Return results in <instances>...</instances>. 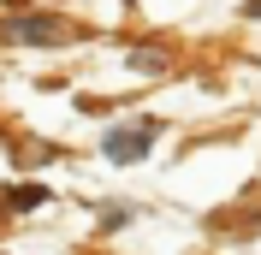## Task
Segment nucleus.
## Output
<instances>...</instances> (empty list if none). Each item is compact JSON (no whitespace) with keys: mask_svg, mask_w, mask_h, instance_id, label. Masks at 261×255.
I'll return each mask as SVG.
<instances>
[{"mask_svg":"<svg viewBox=\"0 0 261 255\" xmlns=\"http://www.w3.org/2000/svg\"><path fill=\"white\" fill-rule=\"evenodd\" d=\"M148 143H154V125H130V131H113L107 137V155L113 160H143Z\"/></svg>","mask_w":261,"mask_h":255,"instance_id":"1","label":"nucleus"},{"mask_svg":"<svg viewBox=\"0 0 261 255\" xmlns=\"http://www.w3.org/2000/svg\"><path fill=\"white\" fill-rule=\"evenodd\" d=\"M6 36L12 42H60L65 24H54V18H6Z\"/></svg>","mask_w":261,"mask_h":255,"instance_id":"2","label":"nucleus"},{"mask_svg":"<svg viewBox=\"0 0 261 255\" xmlns=\"http://www.w3.org/2000/svg\"><path fill=\"white\" fill-rule=\"evenodd\" d=\"M249 18H261V0H249Z\"/></svg>","mask_w":261,"mask_h":255,"instance_id":"3","label":"nucleus"}]
</instances>
